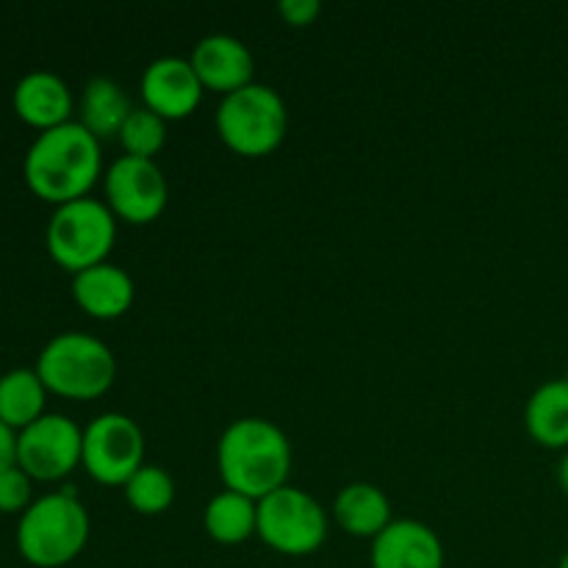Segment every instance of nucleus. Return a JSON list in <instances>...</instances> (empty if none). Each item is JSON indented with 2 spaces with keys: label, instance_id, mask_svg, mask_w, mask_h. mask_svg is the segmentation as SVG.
I'll use <instances>...</instances> for the list:
<instances>
[{
  "label": "nucleus",
  "instance_id": "nucleus-19",
  "mask_svg": "<svg viewBox=\"0 0 568 568\" xmlns=\"http://www.w3.org/2000/svg\"><path fill=\"white\" fill-rule=\"evenodd\" d=\"M205 532L216 544L236 547L247 538L258 536V503L236 491H220L209 499L203 514Z\"/></svg>",
  "mask_w": 568,
  "mask_h": 568
},
{
  "label": "nucleus",
  "instance_id": "nucleus-2",
  "mask_svg": "<svg viewBox=\"0 0 568 568\" xmlns=\"http://www.w3.org/2000/svg\"><path fill=\"white\" fill-rule=\"evenodd\" d=\"M216 466L227 491L261 503L277 488L288 486L292 444L270 419L244 416L231 422L216 444Z\"/></svg>",
  "mask_w": 568,
  "mask_h": 568
},
{
  "label": "nucleus",
  "instance_id": "nucleus-14",
  "mask_svg": "<svg viewBox=\"0 0 568 568\" xmlns=\"http://www.w3.org/2000/svg\"><path fill=\"white\" fill-rule=\"evenodd\" d=\"M72 297L81 305L83 314L109 322L120 320L131 311L136 286L122 266L103 261V264L72 275Z\"/></svg>",
  "mask_w": 568,
  "mask_h": 568
},
{
  "label": "nucleus",
  "instance_id": "nucleus-15",
  "mask_svg": "<svg viewBox=\"0 0 568 568\" xmlns=\"http://www.w3.org/2000/svg\"><path fill=\"white\" fill-rule=\"evenodd\" d=\"M14 111L22 122L50 131L72 120V92L61 75L50 70H31L17 81Z\"/></svg>",
  "mask_w": 568,
  "mask_h": 568
},
{
  "label": "nucleus",
  "instance_id": "nucleus-11",
  "mask_svg": "<svg viewBox=\"0 0 568 568\" xmlns=\"http://www.w3.org/2000/svg\"><path fill=\"white\" fill-rule=\"evenodd\" d=\"M139 89H142L144 109L155 111L164 120H183L192 114L205 92L192 61L181 55H159L150 61Z\"/></svg>",
  "mask_w": 568,
  "mask_h": 568
},
{
  "label": "nucleus",
  "instance_id": "nucleus-23",
  "mask_svg": "<svg viewBox=\"0 0 568 568\" xmlns=\"http://www.w3.org/2000/svg\"><path fill=\"white\" fill-rule=\"evenodd\" d=\"M31 477L20 466L0 471V514H26L31 508Z\"/></svg>",
  "mask_w": 568,
  "mask_h": 568
},
{
  "label": "nucleus",
  "instance_id": "nucleus-13",
  "mask_svg": "<svg viewBox=\"0 0 568 568\" xmlns=\"http://www.w3.org/2000/svg\"><path fill=\"white\" fill-rule=\"evenodd\" d=\"M372 568H444V544L425 521L394 519L372 541Z\"/></svg>",
  "mask_w": 568,
  "mask_h": 568
},
{
  "label": "nucleus",
  "instance_id": "nucleus-4",
  "mask_svg": "<svg viewBox=\"0 0 568 568\" xmlns=\"http://www.w3.org/2000/svg\"><path fill=\"white\" fill-rule=\"evenodd\" d=\"M33 369L48 392L83 403L103 397L114 386L116 358L98 336L64 331L44 344Z\"/></svg>",
  "mask_w": 568,
  "mask_h": 568
},
{
  "label": "nucleus",
  "instance_id": "nucleus-16",
  "mask_svg": "<svg viewBox=\"0 0 568 568\" xmlns=\"http://www.w3.org/2000/svg\"><path fill=\"white\" fill-rule=\"evenodd\" d=\"M333 519L344 532L375 541L392 525V503L375 483H349L336 494Z\"/></svg>",
  "mask_w": 568,
  "mask_h": 568
},
{
  "label": "nucleus",
  "instance_id": "nucleus-24",
  "mask_svg": "<svg viewBox=\"0 0 568 568\" xmlns=\"http://www.w3.org/2000/svg\"><path fill=\"white\" fill-rule=\"evenodd\" d=\"M277 14L294 28H305L311 22H316V17L322 14L320 0H281L277 3Z\"/></svg>",
  "mask_w": 568,
  "mask_h": 568
},
{
  "label": "nucleus",
  "instance_id": "nucleus-3",
  "mask_svg": "<svg viewBox=\"0 0 568 568\" xmlns=\"http://www.w3.org/2000/svg\"><path fill=\"white\" fill-rule=\"evenodd\" d=\"M89 514L72 491L33 499L17 525V549L37 568H61L78 558L89 541Z\"/></svg>",
  "mask_w": 568,
  "mask_h": 568
},
{
  "label": "nucleus",
  "instance_id": "nucleus-8",
  "mask_svg": "<svg viewBox=\"0 0 568 568\" xmlns=\"http://www.w3.org/2000/svg\"><path fill=\"white\" fill-rule=\"evenodd\" d=\"M83 469L103 486H125L144 466V433L131 416L100 414L83 427Z\"/></svg>",
  "mask_w": 568,
  "mask_h": 568
},
{
  "label": "nucleus",
  "instance_id": "nucleus-27",
  "mask_svg": "<svg viewBox=\"0 0 568 568\" xmlns=\"http://www.w3.org/2000/svg\"><path fill=\"white\" fill-rule=\"evenodd\" d=\"M558 568H568V552L564 555V558H560V564H558Z\"/></svg>",
  "mask_w": 568,
  "mask_h": 568
},
{
  "label": "nucleus",
  "instance_id": "nucleus-1",
  "mask_svg": "<svg viewBox=\"0 0 568 568\" xmlns=\"http://www.w3.org/2000/svg\"><path fill=\"white\" fill-rule=\"evenodd\" d=\"M103 172L100 139L78 120L39 131L22 161V175L37 197L53 205L89 197V189Z\"/></svg>",
  "mask_w": 568,
  "mask_h": 568
},
{
  "label": "nucleus",
  "instance_id": "nucleus-21",
  "mask_svg": "<svg viewBox=\"0 0 568 568\" xmlns=\"http://www.w3.org/2000/svg\"><path fill=\"white\" fill-rule=\"evenodd\" d=\"M128 505L142 516H159L175 503V480L166 469L155 464H144L131 480L122 486Z\"/></svg>",
  "mask_w": 568,
  "mask_h": 568
},
{
  "label": "nucleus",
  "instance_id": "nucleus-18",
  "mask_svg": "<svg viewBox=\"0 0 568 568\" xmlns=\"http://www.w3.org/2000/svg\"><path fill=\"white\" fill-rule=\"evenodd\" d=\"M525 425L541 447L568 449V381H549L532 392Z\"/></svg>",
  "mask_w": 568,
  "mask_h": 568
},
{
  "label": "nucleus",
  "instance_id": "nucleus-10",
  "mask_svg": "<svg viewBox=\"0 0 568 568\" xmlns=\"http://www.w3.org/2000/svg\"><path fill=\"white\" fill-rule=\"evenodd\" d=\"M105 205L114 211L116 220L131 225H148L159 220L170 200V183L164 170L153 159L120 155L105 170Z\"/></svg>",
  "mask_w": 568,
  "mask_h": 568
},
{
  "label": "nucleus",
  "instance_id": "nucleus-28",
  "mask_svg": "<svg viewBox=\"0 0 568 568\" xmlns=\"http://www.w3.org/2000/svg\"><path fill=\"white\" fill-rule=\"evenodd\" d=\"M566 381H568V377H566Z\"/></svg>",
  "mask_w": 568,
  "mask_h": 568
},
{
  "label": "nucleus",
  "instance_id": "nucleus-9",
  "mask_svg": "<svg viewBox=\"0 0 568 568\" xmlns=\"http://www.w3.org/2000/svg\"><path fill=\"white\" fill-rule=\"evenodd\" d=\"M81 458L83 430L64 414H44L17 433V466L31 480H61L81 466Z\"/></svg>",
  "mask_w": 568,
  "mask_h": 568
},
{
  "label": "nucleus",
  "instance_id": "nucleus-7",
  "mask_svg": "<svg viewBox=\"0 0 568 568\" xmlns=\"http://www.w3.org/2000/svg\"><path fill=\"white\" fill-rule=\"evenodd\" d=\"M258 538L292 558L316 552L327 538L325 508L303 488H277L258 503Z\"/></svg>",
  "mask_w": 568,
  "mask_h": 568
},
{
  "label": "nucleus",
  "instance_id": "nucleus-20",
  "mask_svg": "<svg viewBox=\"0 0 568 568\" xmlns=\"http://www.w3.org/2000/svg\"><path fill=\"white\" fill-rule=\"evenodd\" d=\"M48 388L37 369H9L0 375V422L11 430H26L28 425L44 416Z\"/></svg>",
  "mask_w": 568,
  "mask_h": 568
},
{
  "label": "nucleus",
  "instance_id": "nucleus-25",
  "mask_svg": "<svg viewBox=\"0 0 568 568\" xmlns=\"http://www.w3.org/2000/svg\"><path fill=\"white\" fill-rule=\"evenodd\" d=\"M17 466V430L0 422V471Z\"/></svg>",
  "mask_w": 568,
  "mask_h": 568
},
{
  "label": "nucleus",
  "instance_id": "nucleus-5",
  "mask_svg": "<svg viewBox=\"0 0 568 568\" xmlns=\"http://www.w3.org/2000/svg\"><path fill=\"white\" fill-rule=\"evenodd\" d=\"M214 122L220 139L233 153L261 159L275 153L286 139L288 109L277 89L253 81L220 100Z\"/></svg>",
  "mask_w": 568,
  "mask_h": 568
},
{
  "label": "nucleus",
  "instance_id": "nucleus-6",
  "mask_svg": "<svg viewBox=\"0 0 568 568\" xmlns=\"http://www.w3.org/2000/svg\"><path fill=\"white\" fill-rule=\"evenodd\" d=\"M116 242V216L103 200L81 197L72 203L55 205L50 214L44 244L61 270L78 272L109 261Z\"/></svg>",
  "mask_w": 568,
  "mask_h": 568
},
{
  "label": "nucleus",
  "instance_id": "nucleus-12",
  "mask_svg": "<svg viewBox=\"0 0 568 568\" xmlns=\"http://www.w3.org/2000/svg\"><path fill=\"white\" fill-rule=\"evenodd\" d=\"M194 72L200 83L216 94H231L250 87L255 75V59L247 44L233 33H209L194 44L192 55Z\"/></svg>",
  "mask_w": 568,
  "mask_h": 568
},
{
  "label": "nucleus",
  "instance_id": "nucleus-17",
  "mask_svg": "<svg viewBox=\"0 0 568 568\" xmlns=\"http://www.w3.org/2000/svg\"><path fill=\"white\" fill-rule=\"evenodd\" d=\"M78 111H81V120L78 122L103 142V139L109 136H120L122 125H125V120L131 116L133 105L131 100H128L125 89H122L114 78L98 75L83 87Z\"/></svg>",
  "mask_w": 568,
  "mask_h": 568
},
{
  "label": "nucleus",
  "instance_id": "nucleus-22",
  "mask_svg": "<svg viewBox=\"0 0 568 568\" xmlns=\"http://www.w3.org/2000/svg\"><path fill=\"white\" fill-rule=\"evenodd\" d=\"M120 144L125 155L136 159H153L166 144V120L150 109H133L120 131Z\"/></svg>",
  "mask_w": 568,
  "mask_h": 568
},
{
  "label": "nucleus",
  "instance_id": "nucleus-26",
  "mask_svg": "<svg viewBox=\"0 0 568 568\" xmlns=\"http://www.w3.org/2000/svg\"><path fill=\"white\" fill-rule=\"evenodd\" d=\"M558 480H560V488H564V491L568 494V449H566V455L560 458V464H558Z\"/></svg>",
  "mask_w": 568,
  "mask_h": 568
}]
</instances>
